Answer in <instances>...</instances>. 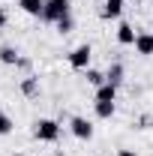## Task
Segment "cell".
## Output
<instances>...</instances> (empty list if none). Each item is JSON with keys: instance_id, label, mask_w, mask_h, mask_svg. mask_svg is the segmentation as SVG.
I'll return each instance as SVG.
<instances>
[{"instance_id": "cell-11", "label": "cell", "mask_w": 153, "mask_h": 156, "mask_svg": "<svg viewBox=\"0 0 153 156\" xmlns=\"http://www.w3.org/2000/svg\"><path fill=\"white\" fill-rule=\"evenodd\" d=\"M105 81L114 84V87H120V84H123V66H120V63H111L108 72H105Z\"/></svg>"}, {"instance_id": "cell-6", "label": "cell", "mask_w": 153, "mask_h": 156, "mask_svg": "<svg viewBox=\"0 0 153 156\" xmlns=\"http://www.w3.org/2000/svg\"><path fill=\"white\" fill-rule=\"evenodd\" d=\"M18 60H21V51L15 45H0V63L3 66H18Z\"/></svg>"}, {"instance_id": "cell-15", "label": "cell", "mask_w": 153, "mask_h": 156, "mask_svg": "<svg viewBox=\"0 0 153 156\" xmlns=\"http://www.w3.org/2000/svg\"><path fill=\"white\" fill-rule=\"evenodd\" d=\"M12 126H15V123H12V117L0 111V135H9V132H12Z\"/></svg>"}, {"instance_id": "cell-16", "label": "cell", "mask_w": 153, "mask_h": 156, "mask_svg": "<svg viewBox=\"0 0 153 156\" xmlns=\"http://www.w3.org/2000/svg\"><path fill=\"white\" fill-rule=\"evenodd\" d=\"M72 27H75V21H72V15H66V18H60V21H57V30H60V33H69Z\"/></svg>"}, {"instance_id": "cell-7", "label": "cell", "mask_w": 153, "mask_h": 156, "mask_svg": "<svg viewBox=\"0 0 153 156\" xmlns=\"http://www.w3.org/2000/svg\"><path fill=\"white\" fill-rule=\"evenodd\" d=\"M135 51L141 57H150L153 54V33H138L135 36Z\"/></svg>"}, {"instance_id": "cell-4", "label": "cell", "mask_w": 153, "mask_h": 156, "mask_svg": "<svg viewBox=\"0 0 153 156\" xmlns=\"http://www.w3.org/2000/svg\"><path fill=\"white\" fill-rule=\"evenodd\" d=\"M69 132H72L78 141H90V138H93V123H90L87 117H78L75 114L72 120H69Z\"/></svg>"}, {"instance_id": "cell-2", "label": "cell", "mask_w": 153, "mask_h": 156, "mask_svg": "<svg viewBox=\"0 0 153 156\" xmlns=\"http://www.w3.org/2000/svg\"><path fill=\"white\" fill-rule=\"evenodd\" d=\"M69 9H72V3H69V0H45V12H42V18L51 21V24H57L60 18H66V15H69Z\"/></svg>"}, {"instance_id": "cell-10", "label": "cell", "mask_w": 153, "mask_h": 156, "mask_svg": "<svg viewBox=\"0 0 153 156\" xmlns=\"http://www.w3.org/2000/svg\"><path fill=\"white\" fill-rule=\"evenodd\" d=\"M135 36H138V33H135L132 24H120V27H117V42H120V45H135Z\"/></svg>"}, {"instance_id": "cell-8", "label": "cell", "mask_w": 153, "mask_h": 156, "mask_svg": "<svg viewBox=\"0 0 153 156\" xmlns=\"http://www.w3.org/2000/svg\"><path fill=\"white\" fill-rule=\"evenodd\" d=\"M21 12H27V15H36L42 18V12H45V0H18Z\"/></svg>"}, {"instance_id": "cell-9", "label": "cell", "mask_w": 153, "mask_h": 156, "mask_svg": "<svg viewBox=\"0 0 153 156\" xmlns=\"http://www.w3.org/2000/svg\"><path fill=\"white\" fill-rule=\"evenodd\" d=\"M96 102H117V87L114 84H99L96 87Z\"/></svg>"}, {"instance_id": "cell-13", "label": "cell", "mask_w": 153, "mask_h": 156, "mask_svg": "<svg viewBox=\"0 0 153 156\" xmlns=\"http://www.w3.org/2000/svg\"><path fill=\"white\" fill-rule=\"evenodd\" d=\"M21 93H24V96H36V93H39V78L36 75H27L24 81H21Z\"/></svg>"}, {"instance_id": "cell-3", "label": "cell", "mask_w": 153, "mask_h": 156, "mask_svg": "<svg viewBox=\"0 0 153 156\" xmlns=\"http://www.w3.org/2000/svg\"><path fill=\"white\" fill-rule=\"evenodd\" d=\"M90 57H93V48L90 45H78V48H72L66 54V60H69L72 69H90Z\"/></svg>"}, {"instance_id": "cell-14", "label": "cell", "mask_w": 153, "mask_h": 156, "mask_svg": "<svg viewBox=\"0 0 153 156\" xmlns=\"http://www.w3.org/2000/svg\"><path fill=\"white\" fill-rule=\"evenodd\" d=\"M87 81L99 87V84H105V72H99V69H87Z\"/></svg>"}, {"instance_id": "cell-5", "label": "cell", "mask_w": 153, "mask_h": 156, "mask_svg": "<svg viewBox=\"0 0 153 156\" xmlns=\"http://www.w3.org/2000/svg\"><path fill=\"white\" fill-rule=\"evenodd\" d=\"M120 12H123V0H105V3H102V9H99V15H102L105 21L120 18Z\"/></svg>"}, {"instance_id": "cell-18", "label": "cell", "mask_w": 153, "mask_h": 156, "mask_svg": "<svg viewBox=\"0 0 153 156\" xmlns=\"http://www.w3.org/2000/svg\"><path fill=\"white\" fill-rule=\"evenodd\" d=\"M117 156H138V153H135V150H126V147H123V150H117Z\"/></svg>"}, {"instance_id": "cell-17", "label": "cell", "mask_w": 153, "mask_h": 156, "mask_svg": "<svg viewBox=\"0 0 153 156\" xmlns=\"http://www.w3.org/2000/svg\"><path fill=\"white\" fill-rule=\"evenodd\" d=\"M6 21H9V15H6V9H0V30L6 27Z\"/></svg>"}, {"instance_id": "cell-1", "label": "cell", "mask_w": 153, "mask_h": 156, "mask_svg": "<svg viewBox=\"0 0 153 156\" xmlns=\"http://www.w3.org/2000/svg\"><path fill=\"white\" fill-rule=\"evenodd\" d=\"M60 123L57 120H51V117H39L36 123H33V138L36 141H45V144H54L60 138Z\"/></svg>"}, {"instance_id": "cell-12", "label": "cell", "mask_w": 153, "mask_h": 156, "mask_svg": "<svg viewBox=\"0 0 153 156\" xmlns=\"http://www.w3.org/2000/svg\"><path fill=\"white\" fill-rule=\"evenodd\" d=\"M93 111H96V117H99V120H108V117H114L117 105H114V102H96Z\"/></svg>"}, {"instance_id": "cell-19", "label": "cell", "mask_w": 153, "mask_h": 156, "mask_svg": "<svg viewBox=\"0 0 153 156\" xmlns=\"http://www.w3.org/2000/svg\"><path fill=\"white\" fill-rule=\"evenodd\" d=\"M18 156H21V153H18Z\"/></svg>"}]
</instances>
